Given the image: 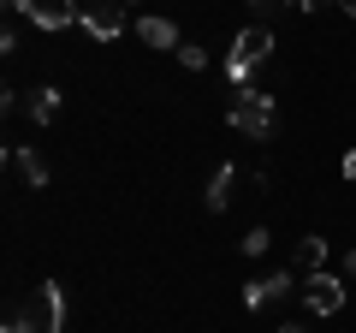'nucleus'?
Returning <instances> with one entry per match:
<instances>
[{"label": "nucleus", "instance_id": "13", "mask_svg": "<svg viewBox=\"0 0 356 333\" xmlns=\"http://www.w3.org/2000/svg\"><path fill=\"white\" fill-rule=\"evenodd\" d=\"M267 244H273V232H267V226H250V232H243V256H267Z\"/></svg>", "mask_w": 356, "mask_h": 333}, {"label": "nucleus", "instance_id": "16", "mask_svg": "<svg viewBox=\"0 0 356 333\" xmlns=\"http://www.w3.org/2000/svg\"><path fill=\"white\" fill-rule=\"evenodd\" d=\"M255 13H280V6H291V0H250Z\"/></svg>", "mask_w": 356, "mask_h": 333}, {"label": "nucleus", "instance_id": "17", "mask_svg": "<svg viewBox=\"0 0 356 333\" xmlns=\"http://www.w3.org/2000/svg\"><path fill=\"white\" fill-rule=\"evenodd\" d=\"M344 179H350V185H356V149H350V155H344Z\"/></svg>", "mask_w": 356, "mask_h": 333}, {"label": "nucleus", "instance_id": "7", "mask_svg": "<svg viewBox=\"0 0 356 333\" xmlns=\"http://www.w3.org/2000/svg\"><path fill=\"white\" fill-rule=\"evenodd\" d=\"M232 185H238V166H214V173H208V191H202V203H208V215H226L232 208Z\"/></svg>", "mask_w": 356, "mask_h": 333}, {"label": "nucleus", "instance_id": "8", "mask_svg": "<svg viewBox=\"0 0 356 333\" xmlns=\"http://www.w3.org/2000/svg\"><path fill=\"white\" fill-rule=\"evenodd\" d=\"M291 274H303V280H309V274H327V238H321V232H315V238H297Z\"/></svg>", "mask_w": 356, "mask_h": 333}, {"label": "nucleus", "instance_id": "3", "mask_svg": "<svg viewBox=\"0 0 356 333\" xmlns=\"http://www.w3.org/2000/svg\"><path fill=\"white\" fill-rule=\"evenodd\" d=\"M77 24L95 42H113L125 30V0H77Z\"/></svg>", "mask_w": 356, "mask_h": 333}, {"label": "nucleus", "instance_id": "4", "mask_svg": "<svg viewBox=\"0 0 356 333\" xmlns=\"http://www.w3.org/2000/svg\"><path fill=\"white\" fill-rule=\"evenodd\" d=\"M344 292H350V280H344V274H309V280H303L309 316H339V309H344Z\"/></svg>", "mask_w": 356, "mask_h": 333}, {"label": "nucleus", "instance_id": "5", "mask_svg": "<svg viewBox=\"0 0 356 333\" xmlns=\"http://www.w3.org/2000/svg\"><path fill=\"white\" fill-rule=\"evenodd\" d=\"M30 24H36V30H48V36H54V30H72L77 24V0H30Z\"/></svg>", "mask_w": 356, "mask_h": 333}, {"label": "nucleus", "instance_id": "12", "mask_svg": "<svg viewBox=\"0 0 356 333\" xmlns=\"http://www.w3.org/2000/svg\"><path fill=\"white\" fill-rule=\"evenodd\" d=\"M24 114L36 119V125H54V119H60V90H48V84H42V90L24 102Z\"/></svg>", "mask_w": 356, "mask_h": 333}, {"label": "nucleus", "instance_id": "19", "mask_svg": "<svg viewBox=\"0 0 356 333\" xmlns=\"http://www.w3.org/2000/svg\"><path fill=\"white\" fill-rule=\"evenodd\" d=\"M315 6H321V0H291V13H315Z\"/></svg>", "mask_w": 356, "mask_h": 333}, {"label": "nucleus", "instance_id": "9", "mask_svg": "<svg viewBox=\"0 0 356 333\" xmlns=\"http://www.w3.org/2000/svg\"><path fill=\"white\" fill-rule=\"evenodd\" d=\"M137 42H149V48H178V24L161 13H143L137 18Z\"/></svg>", "mask_w": 356, "mask_h": 333}, {"label": "nucleus", "instance_id": "15", "mask_svg": "<svg viewBox=\"0 0 356 333\" xmlns=\"http://www.w3.org/2000/svg\"><path fill=\"white\" fill-rule=\"evenodd\" d=\"M6 333H36V321H30V316H13V321H6Z\"/></svg>", "mask_w": 356, "mask_h": 333}, {"label": "nucleus", "instance_id": "18", "mask_svg": "<svg viewBox=\"0 0 356 333\" xmlns=\"http://www.w3.org/2000/svg\"><path fill=\"white\" fill-rule=\"evenodd\" d=\"M344 280L356 286V250H350V256H344Z\"/></svg>", "mask_w": 356, "mask_h": 333}, {"label": "nucleus", "instance_id": "1", "mask_svg": "<svg viewBox=\"0 0 356 333\" xmlns=\"http://www.w3.org/2000/svg\"><path fill=\"white\" fill-rule=\"evenodd\" d=\"M226 119H232V131H243L250 143H267L273 137V125H280V107H273V95L267 90H232V107H226Z\"/></svg>", "mask_w": 356, "mask_h": 333}, {"label": "nucleus", "instance_id": "10", "mask_svg": "<svg viewBox=\"0 0 356 333\" xmlns=\"http://www.w3.org/2000/svg\"><path fill=\"white\" fill-rule=\"evenodd\" d=\"M285 292H291V274H273V280H250V286H243V304L261 309V304H273V297H285Z\"/></svg>", "mask_w": 356, "mask_h": 333}, {"label": "nucleus", "instance_id": "22", "mask_svg": "<svg viewBox=\"0 0 356 333\" xmlns=\"http://www.w3.org/2000/svg\"><path fill=\"white\" fill-rule=\"evenodd\" d=\"M125 6H131V0H125Z\"/></svg>", "mask_w": 356, "mask_h": 333}, {"label": "nucleus", "instance_id": "2", "mask_svg": "<svg viewBox=\"0 0 356 333\" xmlns=\"http://www.w3.org/2000/svg\"><path fill=\"white\" fill-rule=\"evenodd\" d=\"M261 60H273V30H267V24L238 30V42H232V54H226V84H232V90H243L250 72H255Z\"/></svg>", "mask_w": 356, "mask_h": 333}, {"label": "nucleus", "instance_id": "21", "mask_svg": "<svg viewBox=\"0 0 356 333\" xmlns=\"http://www.w3.org/2000/svg\"><path fill=\"white\" fill-rule=\"evenodd\" d=\"M280 333H309V327H297V321H291V327H280Z\"/></svg>", "mask_w": 356, "mask_h": 333}, {"label": "nucleus", "instance_id": "14", "mask_svg": "<svg viewBox=\"0 0 356 333\" xmlns=\"http://www.w3.org/2000/svg\"><path fill=\"white\" fill-rule=\"evenodd\" d=\"M178 65H191V72H208V48H196V42H178Z\"/></svg>", "mask_w": 356, "mask_h": 333}, {"label": "nucleus", "instance_id": "20", "mask_svg": "<svg viewBox=\"0 0 356 333\" xmlns=\"http://www.w3.org/2000/svg\"><path fill=\"white\" fill-rule=\"evenodd\" d=\"M339 6H344V13H350V18H356V0H339Z\"/></svg>", "mask_w": 356, "mask_h": 333}, {"label": "nucleus", "instance_id": "6", "mask_svg": "<svg viewBox=\"0 0 356 333\" xmlns=\"http://www.w3.org/2000/svg\"><path fill=\"white\" fill-rule=\"evenodd\" d=\"M36 309H42V333H65V292L54 280L36 286Z\"/></svg>", "mask_w": 356, "mask_h": 333}, {"label": "nucleus", "instance_id": "11", "mask_svg": "<svg viewBox=\"0 0 356 333\" xmlns=\"http://www.w3.org/2000/svg\"><path fill=\"white\" fill-rule=\"evenodd\" d=\"M6 161H13L18 173H24V185H30V191H42V185H48V161H42L36 149H6Z\"/></svg>", "mask_w": 356, "mask_h": 333}]
</instances>
